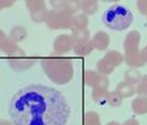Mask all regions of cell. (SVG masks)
Here are the masks:
<instances>
[{
	"label": "cell",
	"instance_id": "cell-3",
	"mask_svg": "<svg viewBox=\"0 0 147 125\" xmlns=\"http://www.w3.org/2000/svg\"><path fill=\"white\" fill-rule=\"evenodd\" d=\"M102 23L111 31L122 32L129 28L134 21L131 10L123 5L114 3L107 8L102 15Z\"/></svg>",
	"mask_w": 147,
	"mask_h": 125
},
{
	"label": "cell",
	"instance_id": "cell-31",
	"mask_svg": "<svg viewBox=\"0 0 147 125\" xmlns=\"http://www.w3.org/2000/svg\"><path fill=\"white\" fill-rule=\"evenodd\" d=\"M140 55H142V57H143L144 62L147 63V45H145V46L140 50Z\"/></svg>",
	"mask_w": 147,
	"mask_h": 125
},
{
	"label": "cell",
	"instance_id": "cell-23",
	"mask_svg": "<svg viewBox=\"0 0 147 125\" xmlns=\"http://www.w3.org/2000/svg\"><path fill=\"white\" fill-rule=\"evenodd\" d=\"M71 36H73L75 43L76 42H82V41H88V39H91V32H90L88 28L79 29V31H73Z\"/></svg>",
	"mask_w": 147,
	"mask_h": 125
},
{
	"label": "cell",
	"instance_id": "cell-12",
	"mask_svg": "<svg viewBox=\"0 0 147 125\" xmlns=\"http://www.w3.org/2000/svg\"><path fill=\"white\" fill-rule=\"evenodd\" d=\"M28 35V32H27V29L24 27V26H22V25H16V26H14L10 31H9V35L8 37L11 39V41H14L15 43H20V42H23L24 39H26V37Z\"/></svg>",
	"mask_w": 147,
	"mask_h": 125
},
{
	"label": "cell",
	"instance_id": "cell-5",
	"mask_svg": "<svg viewBox=\"0 0 147 125\" xmlns=\"http://www.w3.org/2000/svg\"><path fill=\"white\" fill-rule=\"evenodd\" d=\"M125 63L123 54L120 53L117 50H110L104 54L102 59H100L96 63V71L100 72L103 76H109L114 71L115 68L120 67Z\"/></svg>",
	"mask_w": 147,
	"mask_h": 125
},
{
	"label": "cell",
	"instance_id": "cell-35",
	"mask_svg": "<svg viewBox=\"0 0 147 125\" xmlns=\"http://www.w3.org/2000/svg\"><path fill=\"white\" fill-rule=\"evenodd\" d=\"M146 17H147V15H146Z\"/></svg>",
	"mask_w": 147,
	"mask_h": 125
},
{
	"label": "cell",
	"instance_id": "cell-15",
	"mask_svg": "<svg viewBox=\"0 0 147 125\" xmlns=\"http://www.w3.org/2000/svg\"><path fill=\"white\" fill-rule=\"evenodd\" d=\"M115 92H118L122 98H129V97H132L136 94V87L123 80V81H121L117 85Z\"/></svg>",
	"mask_w": 147,
	"mask_h": 125
},
{
	"label": "cell",
	"instance_id": "cell-28",
	"mask_svg": "<svg viewBox=\"0 0 147 125\" xmlns=\"http://www.w3.org/2000/svg\"><path fill=\"white\" fill-rule=\"evenodd\" d=\"M49 3L52 7V9H55V10H63L65 0H51Z\"/></svg>",
	"mask_w": 147,
	"mask_h": 125
},
{
	"label": "cell",
	"instance_id": "cell-22",
	"mask_svg": "<svg viewBox=\"0 0 147 125\" xmlns=\"http://www.w3.org/2000/svg\"><path fill=\"white\" fill-rule=\"evenodd\" d=\"M84 125H102L101 124V118L98 113L90 110L85 114V120H84Z\"/></svg>",
	"mask_w": 147,
	"mask_h": 125
},
{
	"label": "cell",
	"instance_id": "cell-25",
	"mask_svg": "<svg viewBox=\"0 0 147 125\" xmlns=\"http://www.w3.org/2000/svg\"><path fill=\"white\" fill-rule=\"evenodd\" d=\"M136 94L142 97H147V74H144L136 86Z\"/></svg>",
	"mask_w": 147,
	"mask_h": 125
},
{
	"label": "cell",
	"instance_id": "cell-26",
	"mask_svg": "<svg viewBox=\"0 0 147 125\" xmlns=\"http://www.w3.org/2000/svg\"><path fill=\"white\" fill-rule=\"evenodd\" d=\"M25 6L28 9V11H32V10L41 8V7H45L47 2L44 0H26L25 1Z\"/></svg>",
	"mask_w": 147,
	"mask_h": 125
},
{
	"label": "cell",
	"instance_id": "cell-19",
	"mask_svg": "<svg viewBox=\"0 0 147 125\" xmlns=\"http://www.w3.org/2000/svg\"><path fill=\"white\" fill-rule=\"evenodd\" d=\"M48 14H49V10L45 7H41L38 9H35V10H32L30 11V17L31 19L36 23V24H41V23H45L47 21V18H48Z\"/></svg>",
	"mask_w": 147,
	"mask_h": 125
},
{
	"label": "cell",
	"instance_id": "cell-33",
	"mask_svg": "<svg viewBox=\"0 0 147 125\" xmlns=\"http://www.w3.org/2000/svg\"><path fill=\"white\" fill-rule=\"evenodd\" d=\"M6 37H7V35H6V34H5V32H3V31L0 28V43H1V42H2V41L6 38Z\"/></svg>",
	"mask_w": 147,
	"mask_h": 125
},
{
	"label": "cell",
	"instance_id": "cell-9",
	"mask_svg": "<svg viewBox=\"0 0 147 125\" xmlns=\"http://www.w3.org/2000/svg\"><path fill=\"white\" fill-rule=\"evenodd\" d=\"M8 64L9 67L16 72H24L31 69L33 66H35L38 61L37 57L31 56H22V57H8Z\"/></svg>",
	"mask_w": 147,
	"mask_h": 125
},
{
	"label": "cell",
	"instance_id": "cell-11",
	"mask_svg": "<svg viewBox=\"0 0 147 125\" xmlns=\"http://www.w3.org/2000/svg\"><path fill=\"white\" fill-rule=\"evenodd\" d=\"M91 42L94 50L105 51L110 45V35L103 31H98L91 37Z\"/></svg>",
	"mask_w": 147,
	"mask_h": 125
},
{
	"label": "cell",
	"instance_id": "cell-4",
	"mask_svg": "<svg viewBox=\"0 0 147 125\" xmlns=\"http://www.w3.org/2000/svg\"><path fill=\"white\" fill-rule=\"evenodd\" d=\"M140 39H142V34L138 31H130L123 41V50H125L123 57H125V63L129 68L138 69L146 64L140 55V49H139Z\"/></svg>",
	"mask_w": 147,
	"mask_h": 125
},
{
	"label": "cell",
	"instance_id": "cell-32",
	"mask_svg": "<svg viewBox=\"0 0 147 125\" xmlns=\"http://www.w3.org/2000/svg\"><path fill=\"white\" fill-rule=\"evenodd\" d=\"M0 125H14L10 121L7 120H0Z\"/></svg>",
	"mask_w": 147,
	"mask_h": 125
},
{
	"label": "cell",
	"instance_id": "cell-20",
	"mask_svg": "<svg viewBox=\"0 0 147 125\" xmlns=\"http://www.w3.org/2000/svg\"><path fill=\"white\" fill-rule=\"evenodd\" d=\"M143 74L138 71L137 69H132V68H129L128 70H126L125 74H123V79L126 82H128L130 85L135 86V85H138L140 79H142Z\"/></svg>",
	"mask_w": 147,
	"mask_h": 125
},
{
	"label": "cell",
	"instance_id": "cell-16",
	"mask_svg": "<svg viewBox=\"0 0 147 125\" xmlns=\"http://www.w3.org/2000/svg\"><path fill=\"white\" fill-rule=\"evenodd\" d=\"M110 91L105 88H94L92 91V99L98 105H107Z\"/></svg>",
	"mask_w": 147,
	"mask_h": 125
},
{
	"label": "cell",
	"instance_id": "cell-29",
	"mask_svg": "<svg viewBox=\"0 0 147 125\" xmlns=\"http://www.w3.org/2000/svg\"><path fill=\"white\" fill-rule=\"evenodd\" d=\"M14 3H15L14 0H0V11L2 9L10 8L11 6H14Z\"/></svg>",
	"mask_w": 147,
	"mask_h": 125
},
{
	"label": "cell",
	"instance_id": "cell-27",
	"mask_svg": "<svg viewBox=\"0 0 147 125\" xmlns=\"http://www.w3.org/2000/svg\"><path fill=\"white\" fill-rule=\"evenodd\" d=\"M136 7L137 10L142 14V15H147V0H138L136 2Z\"/></svg>",
	"mask_w": 147,
	"mask_h": 125
},
{
	"label": "cell",
	"instance_id": "cell-14",
	"mask_svg": "<svg viewBox=\"0 0 147 125\" xmlns=\"http://www.w3.org/2000/svg\"><path fill=\"white\" fill-rule=\"evenodd\" d=\"M131 109L136 115H146L147 114V97L138 96L131 103Z\"/></svg>",
	"mask_w": 147,
	"mask_h": 125
},
{
	"label": "cell",
	"instance_id": "cell-8",
	"mask_svg": "<svg viewBox=\"0 0 147 125\" xmlns=\"http://www.w3.org/2000/svg\"><path fill=\"white\" fill-rule=\"evenodd\" d=\"M75 41L71 34H61L58 35L53 41V51L55 55L66 54L74 50Z\"/></svg>",
	"mask_w": 147,
	"mask_h": 125
},
{
	"label": "cell",
	"instance_id": "cell-6",
	"mask_svg": "<svg viewBox=\"0 0 147 125\" xmlns=\"http://www.w3.org/2000/svg\"><path fill=\"white\" fill-rule=\"evenodd\" d=\"M74 16L68 14L65 10H49L45 25L49 29L58 31V29H71Z\"/></svg>",
	"mask_w": 147,
	"mask_h": 125
},
{
	"label": "cell",
	"instance_id": "cell-1",
	"mask_svg": "<svg viewBox=\"0 0 147 125\" xmlns=\"http://www.w3.org/2000/svg\"><path fill=\"white\" fill-rule=\"evenodd\" d=\"M8 114L14 125H67L70 106L60 90L30 85L11 97Z\"/></svg>",
	"mask_w": 147,
	"mask_h": 125
},
{
	"label": "cell",
	"instance_id": "cell-7",
	"mask_svg": "<svg viewBox=\"0 0 147 125\" xmlns=\"http://www.w3.org/2000/svg\"><path fill=\"white\" fill-rule=\"evenodd\" d=\"M85 84L88 87L94 88H109L110 80L107 76L101 74L96 70H86L85 72Z\"/></svg>",
	"mask_w": 147,
	"mask_h": 125
},
{
	"label": "cell",
	"instance_id": "cell-21",
	"mask_svg": "<svg viewBox=\"0 0 147 125\" xmlns=\"http://www.w3.org/2000/svg\"><path fill=\"white\" fill-rule=\"evenodd\" d=\"M82 9V1L79 0H65L63 10L70 15H77V13Z\"/></svg>",
	"mask_w": 147,
	"mask_h": 125
},
{
	"label": "cell",
	"instance_id": "cell-10",
	"mask_svg": "<svg viewBox=\"0 0 147 125\" xmlns=\"http://www.w3.org/2000/svg\"><path fill=\"white\" fill-rule=\"evenodd\" d=\"M0 51L6 53L9 57H22L25 56V51L19 46L17 43L11 41L8 36L0 43Z\"/></svg>",
	"mask_w": 147,
	"mask_h": 125
},
{
	"label": "cell",
	"instance_id": "cell-34",
	"mask_svg": "<svg viewBox=\"0 0 147 125\" xmlns=\"http://www.w3.org/2000/svg\"><path fill=\"white\" fill-rule=\"evenodd\" d=\"M105 125H121V124H120V123H118L117 121H111V122L107 123Z\"/></svg>",
	"mask_w": 147,
	"mask_h": 125
},
{
	"label": "cell",
	"instance_id": "cell-30",
	"mask_svg": "<svg viewBox=\"0 0 147 125\" xmlns=\"http://www.w3.org/2000/svg\"><path fill=\"white\" fill-rule=\"evenodd\" d=\"M121 125H139V122L135 117H131V118H129L127 121H125Z\"/></svg>",
	"mask_w": 147,
	"mask_h": 125
},
{
	"label": "cell",
	"instance_id": "cell-17",
	"mask_svg": "<svg viewBox=\"0 0 147 125\" xmlns=\"http://www.w3.org/2000/svg\"><path fill=\"white\" fill-rule=\"evenodd\" d=\"M88 16L85 14H77L74 16L73 19V26H71V32L73 31H79V29H85L88 26Z\"/></svg>",
	"mask_w": 147,
	"mask_h": 125
},
{
	"label": "cell",
	"instance_id": "cell-18",
	"mask_svg": "<svg viewBox=\"0 0 147 125\" xmlns=\"http://www.w3.org/2000/svg\"><path fill=\"white\" fill-rule=\"evenodd\" d=\"M98 2L96 0H84L82 1V11L83 14H85L86 16H92L95 15L98 11Z\"/></svg>",
	"mask_w": 147,
	"mask_h": 125
},
{
	"label": "cell",
	"instance_id": "cell-2",
	"mask_svg": "<svg viewBox=\"0 0 147 125\" xmlns=\"http://www.w3.org/2000/svg\"><path fill=\"white\" fill-rule=\"evenodd\" d=\"M41 68L55 85H67L74 78V66L69 57L50 55L41 59Z\"/></svg>",
	"mask_w": 147,
	"mask_h": 125
},
{
	"label": "cell",
	"instance_id": "cell-13",
	"mask_svg": "<svg viewBox=\"0 0 147 125\" xmlns=\"http://www.w3.org/2000/svg\"><path fill=\"white\" fill-rule=\"evenodd\" d=\"M93 45L91 39L88 41H82V42H76L74 46V53L78 56H86L93 52Z\"/></svg>",
	"mask_w": 147,
	"mask_h": 125
},
{
	"label": "cell",
	"instance_id": "cell-24",
	"mask_svg": "<svg viewBox=\"0 0 147 125\" xmlns=\"http://www.w3.org/2000/svg\"><path fill=\"white\" fill-rule=\"evenodd\" d=\"M122 102H123V98L118 92H115V90L111 91L110 95H109V98H108V105L110 107H120L122 105Z\"/></svg>",
	"mask_w": 147,
	"mask_h": 125
}]
</instances>
